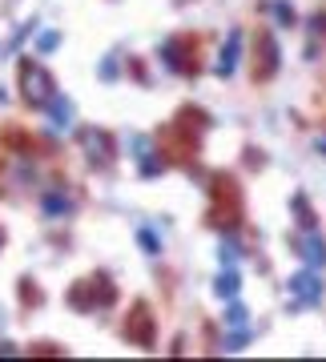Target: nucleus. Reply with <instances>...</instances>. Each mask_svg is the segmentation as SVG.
<instances>
[{
    "label": "nucleus",
    "mask_w": 326,
    "mask_h": 362,
    "mask_svg": "<svg viewBox=\"0 0 326 362\" xmlns=\"http://www.w3.org/2000/svg\"><path fill=\"white\" fill-rule=\"evenodd\" d=\"M318 153H322V157H326V137H318Z\"/></svg>",
    "instance_id": "nucleus-14"
},
{
    "label": "nucleus",
    "mask_w": 326,
    "mask_h": 362,
    "mask_svg": "<svg viewBox=\"0 0 326 362\" xmlns=\"http://www.w3.org/2000/svg\"><path fill=\"white\" fill-rule=\"evenodd\" d=\"M298 254H302V262L310 266V270H318V266H326V242L318 238L314 230H306L298 238Z\"/></svg>",
    "instance_id": "nucleus-4"
},
{
    "label": "nucleus",
    "mask_w": 326,
    "mask_h": 362,
    "mask_svg": "<svg viewBox=\"0 0 326 362\" xmlns=\"http://www.w3.org/2000/svg\"><path fill=\"white\" fill-rule=\"evenodd\" d=\"M57 45H61V37H57V33H40V40H37V52H52Z\"/></svg>",
    "instance_id": "nucleus-10"
},
{
    "label": "nucleus",
    "mask_w": 326,
    "mask_h": 362,
    "mask_svg": "<svg viewBox=\"0 0 326 362\" xmlns=\"http://www.w3.org/2000/svg\"><path fill=\"white\" fill-rule=\"evenodd\" d=\"M226 322L242 326V322H246V306H238V302H234V306H230V310H226Z\"/></svg>",
    "instance_id": "nucleus-11"
},
{
    "label": "nucleus",
    "mask_w": 326,
    "mask_h": 362,
    "mask_svg": "<svg viewBox=\"0 0 326 362\" xmlns=\"http://www.w3.org/2000/svg\"><path fill=\"white\" fill-rule=\"evenodd\" d=\"M266 13H274L278 21H282V28L294 25V13H290V4H282V0H274V4H266Z\"/></svg>",
    "instance_id": "nucleus-9"
},
{
    "label": "nucleus",
    "mask_w": 326,
    "mask_h": 362,
    "mask_svg": "<svg viewBox=\"0 0 326 362\" xmlns=\"http://www.w3.org/2000/svg\"><path fill=\"white\" fill-rule=\"evenodd\" d=\"M49 113H52V125H61V129L73 125V101H69V97H57V93H52Z\"/></svg>",
    "instance_id": "nucleus-6"
},
{
    "label": "nucleus",
    "mask_w": 326,
    "mask_h": 362,
    "mask_svg": "<svg viewBox=\"0 0 326 362\" xmlns=\"http://www.w3.org/2000/svg\"><path fill=\"white\" fill-rule=\"evenodd\" d=\"M141 246H145V254H157V238L149 230H141Z\"/></svg>",
    "instance_id": "nucleus-12"
},
{
    "label": "nucleus",
    "mask_w": 326,
    "mask_h": 362,
    "mask_svg": "<svg viewBox=\"0 0 326 362\" xmlns=\"http://www.w3.org/2000/svg\"><path fill=\"white\" fill-rule=\"evenodd\" d=\"M238 57H242V33H230V40H226V49H222V61H218V77H230L234 73Z\"/></svg>",
    "instance_id": "nucleus-5"
},
{
    "label": "nucleus",
    "mask_w": 326,
    "mask_h": 362,
    "mask_svg": "<svg viewBox=\"0 0 326 362\" xmlns=\"http://www.w3.org/2000/svg\"><path fill=\"white\" fill-rule=\"evenodd\" d=\"M214 290H218L222 298H234L238 290H242V278H238V274L230 270V274H222V278H218V286H214Z\"/></svg>",
    "instance_id": "nucleus-8"
},
{
    "label": "nucleus",
    "mask_w": 326,
    "mask_h": 362,
    "mask_svg": "<svg viewBox=\"0 0 326 362\" xmlns=\"http://www.w3.org/2000/svg\"><path fill=\"white\" fill-rule=\"evenodd\" d=\"M238 254H242V250H238V242H226V250H222V258H226V262H234Z\"/></svg>",
    "instance_id": "nucleus-13"
},
{
    "label": "nucleus",
    "mask_w": 326,
    "mask_h": 362,
    "mask_svg": "<svg viewBox=\"0 0 326 362\" xmlns=\"http://www.w3.org/2000/svg\"><path fill=\"white\" fill-rule=\"evenodd\" d=\"M290 294L298 298V302H318L322 298V282H318V274L314 270H302L290 278Z\"/></svg>",
    "instance_id": "nucleus-3"
},
{
    "label": "nucleus",
    "mask_w": 326,
    "mask_h": 362,
    "mask_svg": "<svg viewBox=\"0 0 326 362\" xmlns=\"http://www.w3.org/2000/svg\"><path fill=\"white\" fill-rule=\"evenodd\" d=\"M81 149H85V157H89L93 165H109V157H113V145H109V137H105L101 129H81Z\"/></svg>",
    "instance_id": "nucleus-2"
},
{
    "label": "nucleus",
    "mask_w": 326,
    "mask_h": 362,
    "mask_svg": "<svg viewBox=\"0 0 326 362\" xmlns=\"http://www.w3.org/2000/svg\"><path fill=\"white\" fill-rule=\"evenodd\" d=\"M40 209H45L49 218H69V214H73V202H69V197H57V194H45L40 197Z\"/></svg>",
    "instance_id": "nucleus-7"
},
{
    "label": "nucleus",
    "mask_w": 326,
    "mask_h": 362,
    "mask_svg": "<svg viewBox=\"0 0 326 362\" xmlns=\"http://www.w3.org/2000/svg\"><path fill=\"white\" fill-rule=\"evenodd\" d=\"M21 89H25V97L33 105H49L52 101V77L40 65H33V61L21 65Z\"/></svg>",
    "instance_id": "nucleus-1"
}]
</instances>
